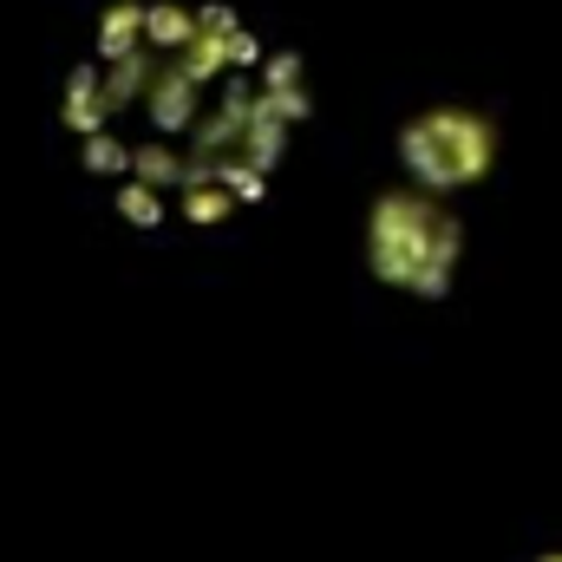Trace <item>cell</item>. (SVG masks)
Wrapping results in <instances>:
<instances>
[{"label":"cell","instance_id":"cell-3","mask_svg":"<svg viewBox=\"0 0 562 562\" xmlns=\"http://www.w3.org/2000/svg\"><path fill=\"white\" fill-rule=\"evenodd\" d=\"M406 170H413V183L419 190H458V183H477L484 170H491V157H497V132L477 119V112H464V105H438V112H419L413 125H406Z\"/></svg>","mask_w":562,"mask_h":562},{"label":"cell","instance_id":"cell-2","mask_svg":"<svg viewBox=\"0 0 562 562\" xmlns=\"http://www.w3.org/2000/svg\"><path fill=\"white\" fill-rule=\"evenodd\" d=\"M373 262L386 281L438 288L458 262V223L438 203V190H400L373 210Z\"/></svg>","mask_w":562,"mask_h":562},{"label":"cell","instance_id":"cell-1","mask_svg":"<svg viewBox=\"0 0 562 562\" xmlns=\"http://www.w3.org/2000/svg\"><path fill=\"white\" fill-rule=\"evenodd\" d=\"M301 105V66L229 7H132L79 79L86 150L144 223L243 210L281 164Z\"/></svg>","mask_w":562,"mask_h":562}]
</instances>
